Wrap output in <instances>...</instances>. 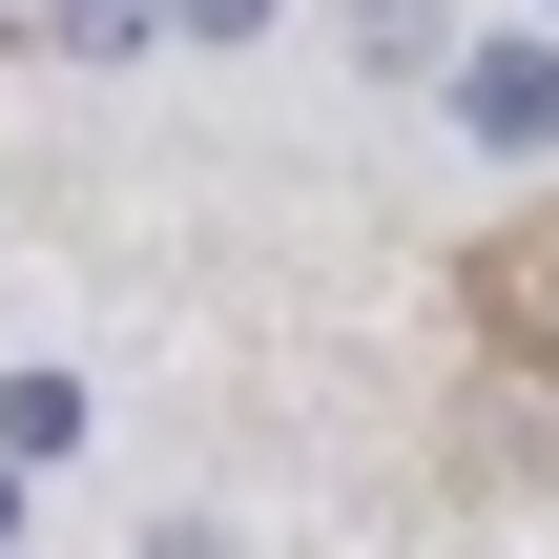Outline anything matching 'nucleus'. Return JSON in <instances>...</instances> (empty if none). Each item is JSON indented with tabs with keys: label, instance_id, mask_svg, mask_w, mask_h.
<instances>
[{
	"label": "nucleus",
	"instance_id": "423d86ee",
	"mask_svg": "<svg viewBox=\"0 0 559 559\" xmlns=\"http://www.w3.org/2000/svg\"><path fill=\"white\" fill-rule=\"evenodd\" d=\"M539 332H559V249H539Z\"/></svg>",
	"mask_w": 559,
	"mask_h": 559
},
{
	"label": "nucleus",
	"instance_id": "39448f33",
	"mask_svg": "<svg viewBox=\"0 0 559 559\" xmlns=\"http://www.w3.org/2000/svg\"><path fill=\"white\" fill-rule=\"evenodd\" d=\"M0 539H21V456H0Z\"/></svg>",
	"mask_w": 559,
	"mask_h": 559
},
{
	"label": "nucleus",
	"instance_id": "7ed1b4c3",
	"mask_svg": "<svg viewBox=\"0 0 559 559\" xmlns=\"http://www.w3.org/2000/svg\"><path fill=\"white\" fill-rule=\"evenodd\" d=\"M62 41H83V62H145V41H166V0H62Z\"/></svg>",
	"mask_w": 559,
	"mask_h": 559
},
{
	"label": "nucleus",
	"instance_id": "f257e3e1",
	"mask_svg": "<svg viewBox=\"0 0 559 559\" xmlns=\"http://www.w3.org/2000/svg\"><path fill=\"white\" fill-rule=\"evenodd\" d=\"M456 104H477V145H559V62L519 41V62H456Z\"/></svg>",
	"mask_w": 559,
	"mask_h": 559
},
{
	"label": "nucleus",
	"instance_id": "f03ea898",
	"mask_svg": "<svg viewBox=\"0 0 559 559\" xmlns=\"http://www.w3.org/2000/svg\"><path fill=\"white\" fill-rule=\"evenodd\" d=\"M0 456H83V394L62 373H0Z\"/></svg>",
	"mask_w": 559,
	"mask_h": 559
},
{
	"label": "nucleus",
	"instance_id": "20e7f679",
	"mask_svg": "<svg viewBox=\"0 0 559 559\" xmlns=\"http://www.w3.org/2000/svg\"><path fill=\"white\" fill-rule=\"evenodd\" d=\"M166 21H207V41H249V21H270V0H166Z\"/></svg>",
	"mask_w": 559,
	"mask_h": 559
}]
</instances>
